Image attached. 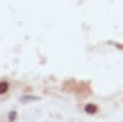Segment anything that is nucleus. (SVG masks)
I'll return each mask as SVG.
<instances>
[{
    "label": "nucleus",
    "instance_id": "f03ea898",
    "mask_svg": "<svg viewBox=\"0 0 123 122\" xmlns=\"http://www.w3.org/2000/svg\"><path fill=\"white\" fill-rule=\"evenodd\" d=\"M85 110L87 111V112H90V114H94L95 111L97 110V107H96V106H94V105H87V106L85 107Z\"/></svg>",
    "mask_w": 123,
    "mask_h": 122
},
{
    "label": "nucleus",
    "instance_id": "f257e3e1",
    "mask_svg": "<svg viewBox=\"0 0 123 122\" xmlns=\"http://www.w3.org/2000/svg\"><path fill=\"white\" fill-rule=\"evenodd\" d=\"M7 89H9L7 83H5V81H3V83H0V94H4V93H6Z\"/></svg>",
    "mask_w": 123,
    "mask_h": 122
}]
</instances>
